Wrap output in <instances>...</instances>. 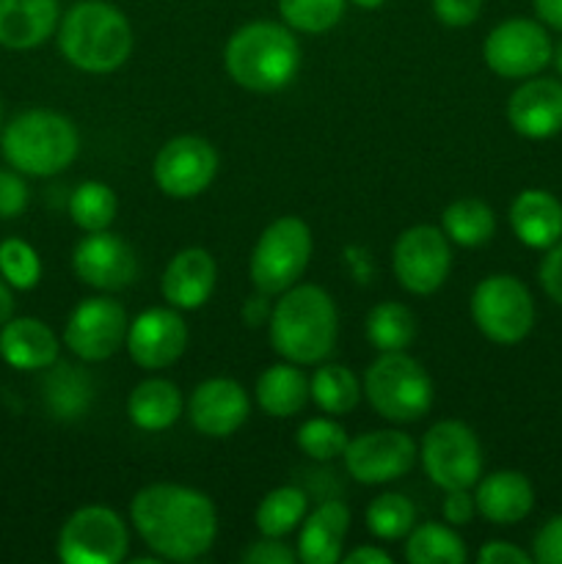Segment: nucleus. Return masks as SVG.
<instances>
[{
  "mask_svg": "<svg viewBox=\"0 0 562 564\" xmlns=\"http://www.w3.org/2000/svg\"><path fill=\"white\" fill-rule=\"evenodd\" d=\"M347 562H350V564H389L391 556L386 554L383 549L361 545V549H356V551H350V554H347Z\"/></svg>",
  "mask_w": 562,
  "mask_h": 564,
  "instance_id": "obj_48",
  "label": "nucleus"
},
{
  "mask_svg": "<svg viewBox=\"0 0 562 564\" xmlns=\"http://www.w3.org/2000/svg\"><path fill=\"white\" fill-rule=\"evenodd\" d=\"M417 527V507L402 494H383L367 507V529L380 540H402Z\"/></svg>",
  "mask_w": 562,
  "mask_h": 564,
  "instance_id": "obj_35",
  "label": "nucleus"
},
{
  "mask_svg": "<svg viewBox=\"0 0 562 564\" xmlns=\"http://www.w3.org/2000/svg\"><path fill=\"white\" fill-rule=\"evenodd\" d=\"M295 441L303 449V455H309L312 460H334V457L345 455L347 444H350L345 427L339 422H334V419L323 416L303 422Z\"/></svg>",
  "mask_w": 562,
  "mask_h": 564,
  "instance_id": "obj_38",
  "label": "nucleus"
},
{
  "mask_svg": "<svg viewBox=\"0 0 562 564\" xmlns=\"http://www.w3.org/2000/svg\"><path fill=\"white\" fill-rule=\"evenodd\" d=\"M534 11L545 25L562 31V0H534Z\"/></svg>",
  "mask_w": 562,
  "mask_h": 564,
  "instance_id": "obj_47",
  "label": "nucleus"
},
{
  "mask_svg": "<svg viewBox=\"0 0 562 564\" xmlns=\"http://www.w3.org/2000/svg\"><path fill=\"white\" fill-rule=\"evenodd\" d=\"M554 61H556V69L562 72V42H560V47H556V55H554Z\"/></svg>",
  "mask_w": 562,
  "mask_h": 564,
  "instance_id": "obj_51",
  "label": "nucleus"
},
{
  "mask_svg": "<svg viewBox=\"0 0 562 564\" xmlns=\"http://www.w3.org/2000/svg\"><path fill=\"white\" fill-rule=\"evenodd\" d=\"M264 292H259V295L248 297L246 306H242V319H246V325H251V328H257V325H264L270 323V312H273V306H268V301H264Z\"/></svg>",
  "mask_w": 562,
  "mask_h": 564,
  "instance_id": "obj_46",
  "label": "nucleus"
},
{
  "mask_svg": "<svg viewBox=\"0 0 562 564\" xmlns=\"http://www.w3.org/2000/svg\"><path fill=\"white\" fill-rule=\"evenodd\" d=\"M532 560L540 564H562V516L543 523L532 543Z\"/></svg>",
  "mask_w": 562,
  "mask_h": 564,
  "instance_id": "obj_40",
  "label": "nucleus"
},
{
  "mask_svg": "<svg viewBox=\"0 0 562 564\" xmlns=\"http://www.w3.org/2000/svg\"><path fill=\"white\" fill-rule=\"evenodd\" d=\"M474 501L485 521L496 527H512L532 512L534 488L521 471H494L490 477L479 479Z\"/></svg>",
  "mask_w": 562,
  "mask_h": 564,
  "instance_id": "obj_23",
  "label": "nucleus"
},
{
  "mask_svg": "<svg viewBox=\"0 0 562 564\" xmlns=\"http://www.w3.org/2000/svg\"><path fill=\"white\" fill-rule=\"evenodd\" d=\"M127 413L138 430L163 433L182 416V394L171 380L149 378L132 389Z\"/></svg>",
  "mask_w": 562,
  "mask_h": 564,
  "instance_id": "obj_27",
  "label": "nucleus"
},
{
  "mask_svg": "<svg viewBox=\"0 0 562 564\" xmlns=\"http://www.w3.org/2000/svg\"><path fill=\"white\" fill-rule=\"evenodd\" d=\"M422 466L441 490H468L483 474V446L468 424L444 419L424 433Z\"/></svg>",
  "mask_w": 562,
  "mask_h": 564,
  "instance_id": "obj_9",
  "label": "nucleus"
},
{
  "mask_svg": "<svg viewBox=\"0 0 562 564\" xmlns=\"http://www.w3.org/2000/svg\"><path fill=\"white\" fill-rule=\"evenodd\" d=\"M246 564H295L298 551H292L290 545L279 543V538H264L262 543H253L251 549L242 554Z\"/></svg>",
  "mask_w": 562,
  "mask_h": 564,
  "instance_id": "obj_42",
  "label": "nucleus"
},
{
  "mask_svg": "<svg viewBox=\"0 0 562 564\" xmlns=\"http://www.w3.org/2000/svg\"><path fill=\"white\" fill-rule=\"evenodd\" d=\"M350 3H356L358 9H367V11H372V9H380V6H383L386 0H350Z\"/></svg>",
  "mask_w": 562,
  "mask_h": 564,
  "instance_id": "obj_50",
  "label": "nucleus"
},
{
  "mask_svg": "<svg viewBox=\"0 0 562 564\" xmlns=\"http://www.w3.org/2000/svg\"><path fill=\"white\" fill-rule=\"evenodd\" d=\"M116 193L105 182H83L75 187L69 198V215L77 229L83 231H105L110 229L116 218Z\"/></svg>",
  "mask_w": 562,
  "mask_h": 564,
  "instance_id": "obj_34",
  "label": "nucleus"
},
{
  "mask_svg": "<svg viewBox=\"0 0 562 564\" xmlns=\"http://www.w3.org/2000/svg\"><path fill=\"white\" fill-rule=\"evenodd\" d=\"M154 182L171 198H193L213 185L218 152L198 135L171 138L154 158Z\"/></svg>",
  "mask_w": 562,
  "mask_h": 564,
  "instance_id": "obj_14",
  "label": "nucleus"
},
{
  "mask_svg": "<svg viewBox=\"0 0 562 564\" xmlns=\"http://www.w3.org/2000/svg\"><path fill=\"white\" fill-rule=\"evenodd\" d=\"M28 207V185L20 171L0 169V218H20Z\"/></svg>",
  "mask_w": 562,
  "mask_h": 564,
  "instance_id": "obj_39",
  "label": "nucleus"
},
{
  "mask_svg": "<svg viewBox=\"0 0 562 564\" xmlns=\"http://www.w3.org/2000/svg\"><path fill=\"white\" fill-rule=\"evenodd\" d=\"M350 510L342 501H323L312 516L303 521L298 534V560L306 564H336L342 560Z\"/></svg>",
  "mask_w": 562,
  "mask_h": 564,
  "instance_id": "obj_25",
  "label": "nucleus"
},
{
  "mask_svg": "<svg viewBox=\"0 0 562 564\" xmlns=\"http://www.w3.org/2000/svg\"><path fill=\"white\" fill-rule=\"evenodd\" d=\"M251 413L246 389L237 380L209 378L193 389L187 400L191 424L207 438H229L246 424Z\"/></svg>",
  "mask_w": 562,
  "mask_h": 564,
  "instance_id": "obj_18",
  "label": "nucleus"
},
{
  "mask_svg": "<svg viewBox=\"0 0 562 564\" xmlns=\"http://www.w3.org/2000/svg\"><path fill=\"white\" fill-rule=\"evenodd\" d=\"M125 345L138 367L158 372L182 358L187 347V323L174 306L147 308L130 323Z\"/></svg>",
  "mask_w": 562,
  "mask_h": 564,
  "instance_id": "obj_16",
  "label": "nucleus"
},
{
  "mask_svg": "<svg viewBox=\"0 0 562 564\" xmlns=\"http://www.w3.org/2000/svg\"><path fill=\"white\" fill-rule=\"evenodd\" d=\"M444 235L463 248H477L494 237L496 215L479 198H457L441 215Z\"/></svg>",
  "mask_w": 562,
  "mask_h": 564,
  "instance_id": "obj_30",
  "label": "nucleus"
},
{
  "mask_svg": "<svg viewBox=\"0 0 562 564\" xmlns=\"http://www.w3.org/2000/svg\"><path fill=\"white\" fill-rule=\"evenodd\" d=\"M309 397H312L309 378L292 361L273 364L257 378L259 408L273 419H290L301 413Z\"/></svg>",
  "mask_w": 562,
  "mask_h": 564,
  "instance_id": "obj_26",
  "label": "nucleus"
},
{
  "mask_svg": "<svg viewBox=\"0 0 562 564\" xmlns=\"http://www.w3.org/2000/svg\"><path fill=\"white\" fill-rule=\"evenodd\" d=\"M215 281H218V264H215L213 253L204 248H185L169 262L160 290H163L169 306L193 312L209 301Z\"/></svg>",
  "mask_w": 562,
  "mask_h": 564,
  "instance_id": "obj_20",
  "label": "nucleus"
},
{
  "mask_svg": "<svg viewBox=\"0 0 562 564\" xmlns=\"http://www.w3.org/2000/svg\"><path fill=\"white\" fill-rule=\"evenodd\" d=\"M417 444L400 430H375L353 438L345 449V466L356 482L386 485L402 479L417 463Z\"/></svg>",
  "mask_w": 562,
  "mask_h": 564,
  "instance_id": "obj_15",
  "label": "nucleus"
},
{
  "mask_svg": "<svg viewBox=\"0 0 562 564\" xmlns=\"http://www.w3.org/2000/svg\"><path fill=\"white\" fill-rule=\"evenodd\" d=\"M483 11V0H433L435 20L446 28H466L477 22Z\"/></svg>",
  "mask_w": 562,
  "mask_h": 564,
  "instance_id": "obj_41",
  "label": "nucleus"
},
{
  "mask_svg": "<svg viewBox=\"0 0 562 564\" xmlns=\"http://www.w3.org/2000/svg\"><path fill=\"white\" fill-rule=\"evenodd\" d=\"M347 0H279V11L290 28L301 33H325L342 20Z\"/></svg>",
  "mask_w": 562,
  "mask_h": 564,
  "instance_id": "obj_37",
  "label": "nucleus"
},
{
  "mask_svg": "<svg viewBox=\"0 0 562 564\" xmlns=\"http://www.w3.org/2000/svg\"><path fill=\"white\" fill-rule=\"evenodd\" d=\"M94 386L83 369H75L72 364H53V372L44 378V405L55 419L83 416L91 405Z\"/></svg>",
  "mask_w": 562,
  "mask_h": 564,
  "instance_id": "obj_28",
  "label": "nucleus"
},
{
  "mask_svg": "<svg viewBox=\"0 0 562 564\" xmlns=\"http://www.w3.org/2000/svg\"><path fill=\"white\" fill-rule=\"evenodd\" d=\"M11 317H14V295H11V286L6 284V279L0 275V328H3Z\"/></svg>",
  "mask_w": 562,
  "mask_h": 564,
  "instance_id": "obj_49",
  "label": "nucleus"
},
{
  "mask_svg": "<svg viewBox=\"0 0 562 564\" xmlns=\"http://www.w3.org/2000/svg\"><path fill=\"white\" fill-rule=\"evenodd\" d=\"M468 551L457 532L441 523L413 527L406 538V562L411 564H466Z\"/></svg>",
  "mask_w": 562,
  "mask_h": 564,
  "instance_id": "obj_29",
  "label": "nucleus"
},
{
  "mask_svg": "<svg viewBox=\"0 0 562 564\" xmlns=\"http://www.w3.org/2000/svg\"><path fill=\"white\" fill-rule=\"evenodd\" d=\"M0 149L11 169L28 176H55L69 169L80 149L72 119L55 110H25L6 124Z\"/></svg>",
  "mask_w": 562,
  "mask_h": 564,
  "instance_id": "obj_5",
  "label": "nucleus"
},
{
  "mask_svg": "<svg viewBox=\"0 0 562 564\" xmlns=\"http://www.w3.org/2000/svg\"><path fill=\"white\" fill-rule=\"evenodd\" d=\"M312 259V231L295 215L273 220L251 253V281L264 295H281L298 284Z\"/></svg>",
  "mask_w": 562,
  "mask_h": 564,
  "instance_id": "obj_7",
  "label": "nucleus"
},
{
  "mask_svg": "<svg viewBox=\"0 0 562 564\" xmlns=\"http://www.w3.org/2000/svg\"><path fill=\"white\" fill-rule=\"evenodd\" d=\"M58 50L75 69L108 75L127 64L132 53V25L121 9L105 0H83L64 14Z\"/></svg>",
  "mask_w": 562,
  "mask_h": 564,
  "instance_id": "obj_4",
  "label": "nucleus"
},
{
  "mask_svg": "<svg viewBox=\"0 0 562 564\" xmlns=\"http://www.w3.org/2000/svg\"><path fill=\"white\" fill-rule=\"evenodd\" d=\"M224 64L237 86L273 94L295 80L301 69V44L281 22H248L226 42Z\"/></svg>",
  "mask_w": 562,
  "mask_h": 564,
  "instance_id": "obj_3",
  "label": "nucleus"
},
{
  "mask_svg": "<svg viewBox=\"0 0 562 564\" xmlns=\"http://www.w3.org/2000/svg\"><path fill=\"white\" fill-rule=\"evenodd\" d=\"M130 518L143 543L169 562H193L207 554L218 534V512L202 490L158 482L136 494Z\"/></svg>",
  "mask_w": 562,
  "mask_h": 564,
  "instance_id": "obj_1",
  "label": "nucleus"
},
{
  "mask_svg": "<svg viewBox=\"0 0 562 564\" xmlns=\"http://www.w3.org/2000/svg\"><path fill=\"white\" fill-rule=\"evenodd\" d=\"M483 58L490 72L507 80H527L543 72L554 58V44L534 20H505L485 36Z\"/></svg>",
  "mask_w": 562,
  "mask_h": 564,
  "instance_id": "obj_11",
  "label": "nucleus"
},
{
  "mask_svg": "<svg viewBox=\"0 0 562 564\" xmlns=\"http://www.w3.org/2000/svg\"><path fill=\"white\" fill-rule=\"evenodd\" d=\"M303 516H306V494L292 485H281L259 501L253 521L264 538L281 540L303 521Z\"/></svg>",
  "mask_w": 562,
  "mask_h": 564,
  "instance_id": "obj_33",
  "label": "nucleus"
},
{
  "mask_svg": "<svg viewBox=\"0 0 562 564\" xmlns=\"http://www.w3.org/2000/svg\"><path fill=\"white\" fill-rule=\"evenodd\" d=\"M61 341L47 323L36 317H11L0 328V358L20 372H39L58 361Z\"/></svg>",
  "mask_w": 562,
  "mask_h": 564,
  "instance_id": "obj_21",
  "label": "nucleus"
},
{
  "mask_svg": "<svg viewBox=\"0 0 562 564\" xmlns=\"http://www.w3.org/2000/svg\"><path fill=\"white\" fill-rule=\"evenodd\" d=\"M477 560L483 564H529L532 556L523 549H518V545L505 543V540H490V543L479 549Z\"/></svg>",
  "mask_w": 562,
  "mask_h": 564,
  "instance_id": "obj_45",
  "label": "nucleus"
},
{
  "mask_svg": "<svg viewBox=\"0 0 562 564\" xmlns=\"http://www.w3.org/2000/svg\"><path fill=\"white\" fill-rule=\"evenodd\" d=\"M510 226L523 246L549 251L562 240V202L538 187L518 193L510 204Z\"/></svg>",
  "mask_w": 562,
  "mask_h": 564,
  "instance_id": "obj_24",
  "label": "nucleus"
},
{
  "mask_svg": "<svg viewBox=\"0 0 562 564\" xmlns=\"http://www.w3.org/2000/svg\"><path fill=\"white\" fill-rule=\"evenodd\" d=\"M127 312L119 301L110 297H88L77 303L64 328V345L80 361H105L121 350L127 341Z\"/></svg>",
  "mask_w": 562,
  "mask_h": 564,
  "instance_id": "obj_13",
  "label": "nucleus"
},
{
  "mask_svg": "<svg viewBox=\"0 0 562 564\" xmlns=\"http://www.w3.org/2000/svg\"><path fill=\"white\" fill-rule=\"evenodd\" d=\"M507 121L532 141L556 135L562 130V83L554 77L523 80L507 99Z\"/></svg>",
  "mask_w": 562,
  "mask_h": 564,
  "instance_id": "obj_19",
  "label": "nucleus"
},
{
  "mask_svg": "<svg viewBox=\"0 0 562 564\" xmlns=\"http://www.w3.org/2000/svg\"><path fill=\"white\" fill-rule=\"evenodd\" d=\"M0 275L11 290H33L42 281V259L36 248L20 237L0 242Z\"/></svg>",
  "mask_w": 562,
  "mask_h": 564,
  "instance_id": "obj_36",
  "label": "nucleus"
},
{
  "mask_svg": "<svg viewBox=\"0 0 562 564\" xmlns=\"http://www.w3.org/2000/svg\"><path fill=\"white\" fill-rule=\"evenodd\" d=\"M397 281L411 295H433L441 290L452 268L450 240L435 226H411L402 231L391 251Z\"/></svg>",
  "mask_w": 562,
  "mask_h": 564,
  "instance_id": "obj_12",
  "label": "nucleus"
},
{
  "mask_svg": "<svg viewBox=\"0 0 562 564\" xmlns=\"http://www.w3.org/2000/svg\"><path fill=\"white\" fill-rule=\"evenodd\" d=\"M130 551V532L110 507H80L58 532V560L66 564H119Z\"/></svg>",
  "mask_w": 562,
  "mask_h": 564,
  "instance_id": "obj_10",
  "label": "nucleus"
},
{
  "mask_svg": "<svg viewBox=\"0 0 562 564\" xmlns=\"http://www.w3.org/2000/svg\"><path fill=\"white\" fill-rule=\"evenodd\" d=\"M364 394L378 416L408 424L428 416L433 408V380L417 358L406 356V350L380 352L364 375Z\"/></svg>",
  "mask_w": 562,
  "mask_h": 564,
  "instance_id": "obj_6",
  "label": "nucleus"
},
{
  "mask_svg": "<svg viewBox=\"0 0 562 564\" xmlns=\"http://www.w3.org/2000/svg\"><path fill=\"white\" fill-rule=\"evenodd\" d=\"M417 336V317L408 306L397 301H383L369 308L367 314V339L380 352L406 350Z\"/></svg>",
  "mask_w": 562,
  "mask_h": 564,
  "instance_id": "obj_31",
  "label": "nucleus"
},
{
  "mask_svg": "<svg viewBox=\"0 0 562 564\" xmlns=\"http://www.w3.org/2000/svg\"><path fill=\"white\" fill-rule=\"evenodd\" d=\"M441 510H444V518L452 527H466L477 516V501H474V496L468 490H446V499Z\"/></svg>",
  "mask_w": 562,
  "mask_h": 564,
  "instance_id": "obj_44",
  "label": "nucleus"
},
{
  "mask_svg": "<svg viewBox=\"0 0 562 564\" xmlns=\"http://www.w3.org/2000/svg\"><path fill=\"white\" fill-rule=\"evenodd\" d=\"M472 319L485 339L518 345L534 325V301L516 275H488L472 292Z\"/></svg>",
  "mask_w": 562,
  "mask_h": 564,
  "instance_id": "obj_8",
  "label": "nucleus"
},
{
  "mask_svg": "<svg viewBox=\"0 0 562 564\" xmlns=\"http://www.w3.org/2000/svg\"><path fill=\"white\" fill-rule=\"evenodd\" d=\"M540 286L556 306H562V240L551 246L540 262Z\"/></svg>",
  "mask_w": 562,
  "mask_h": 564,
  "instance_id": "obj_43",
  "label": "nucleus"
},
{
  "mask_svg": "<svg viewBox=\"0 0 562 564\" xmlns=\"http://www.w3.org/2000/svg\"><path fill=\"white\" fill-rule=\"evenodd\" d=\"M58 20V0H0V47H39L53 36Z\"/></svg>",
  "mask_w": 562,
  "mask_h": 564,
  "instance_id": "obj_22",
  "label": "nucleus"
},
{
  "mask_svg": "<svg viewBox=\"0 0 562 564\" xmlns=\"http://www.w3.org/2000/svg\"><path fill=\"white\" fill-rule=\"evenodd\" d=\"M72 268L83 284L94 290L116 292L125 290L138 275V257L119 235L88 231L72 253Z\"/></svg>",
  "mask_w": 562,
  "mask_h": 564,
  "instance_id": "obj_17",
  "label": "nucleus"
},
{
  "mask_svg": "<svg viewBox=\"0 0 562 564\" xmlns=\"http://www.w3.org/2000/svg\"><path fill=\"white\" fill-rule=\"evenodd\" d=\"M268 325L273 350L298 367L323 361L339 336L334 297L317 284H295L281 292Z\"/></svg>",
  "mask_w": 562,
  "mask_h": 564,
  "instance_id": "obj_2",
  "label": "nucleus"
},
{
  "mask_svg": "<svg viewBox=\"0 0 562 564\" xmlns=\"http://www.w3.org/2000/svg\"><path fill=\"white\" fill-rule=\"evenodd\" d=\"M309 391L320 411L331 413V416H345V413L356 411L358 400H361V386H358L356 375L339 364L320 367L309 380Z\"/></svg>",
  "mask_w": 562,
  "mask_h": 564,
  "instance_id": "obj_32",
  "label": "nucleus"
}]
</instances>
